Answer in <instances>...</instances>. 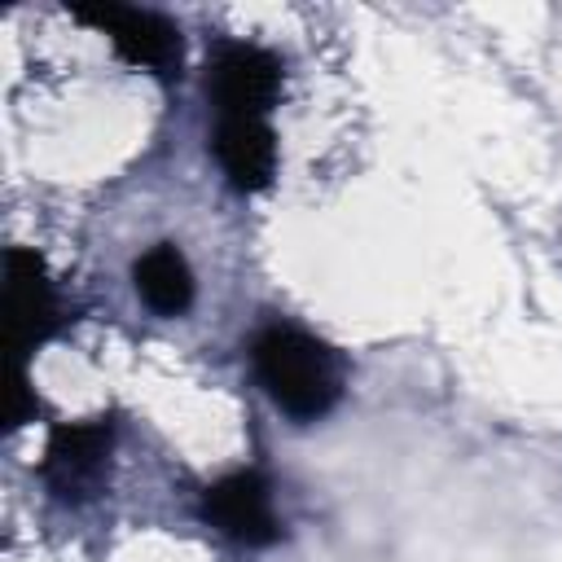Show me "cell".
<instances>
[{
	"mask_svg": "<svg viewBox=\"0 0 562 562\" xmlns=\"http://www.w3.org/2000/svg\"><path fill=\"white\" fill-rule=\"evenodd\" d=\"M198 514L220 536H228L233 544H246V549H268L281 536V522H277V509H272V492H268L259 470H233V474L215 479L202 492Z\"/></svg>",
	"mask_w": 562,
	"mask_h": 562,
	"instance_id": "obj_6",
	"label": "cell"
},
{
	"mask_svg": "<svg viewBox=\"0 0 562 562\" xmlns=\"http://www.w3.org/2000/svg\"><path fill=\"white\" fill-rule=\"evenodd\" d=\"M79 22H92L97 31L110 35L114 53L140 70L171 75L180 66V26L154 9L136 4H75Z\"/></svg>",
	"mask_w": 562,
	"mask_h": 562,
	"instance_id": "obj_4",
	"label": "cell"
},
{
	"mask_svg": "<svg viewBox=\"0 0 562 562\" xmlns=\"http://www.w3.org/2000/svg\"><path fill=\"white\" fill-rule=\"evenodd\" d=\"M281 92V57L250 40H228L206 66V97L215 119H268Z\"/></svg>",
	"mask_w": 562,
	"mask_h": 562,
	"instance_id": "obj_2",
	"label": "cell"
},
{
	"mask_svg": "<svg viewBox=\"0 0 562 562\" xmlns=\"http://www.w3.org/2000/svg\"><path fill=\"white\" fill-rule=\"evenodd\" d=\"M61 299L57 285L48 281V268L35 250L26 246H9L4 250V329H9V351L22 360L48 342L61 329Z\"/></svg>",
	"mask_w": 562,
	"mask_h": 562,
	"instance_id": "obj_3",
	"label": "cell"
},
{
	"mask_svg": "<svg viewBox=\"0 0 562 562\" xmlns=\"http://www.w3.org/2000/svg\"><path fill=\"white\" fill-rule=\"evenodd\" d=\"M110 443H114V422L110 417H88L57 426L44 452V483L57 501H83L101 487L110 470Z\"/></svg>",
	"mask_w": 562,
	"mask_h": 562,
	"instance_id": "obj_5",
	"label": "cell"
},
{
	"mask_svg": "<svg viewBox=\"0 0 562 562\" xmlns=\"http://www.w3.org/2000/svg\"><path fill=\"white\" fill-rule=\"evenodd\" d=\"M215 158L237 193H255L277 171V136L268 119H215Z\"/></svg>",
	"mask_w": 562,
	"mask_h": 562,
	"instance_id": "obj_7",
	"label": "cell"
},
{
	"mask_svg": "<svg viewBox=\"0 0 562 562\" xmlns=\"http://www.w3.org/2000/svg\"><path fill=\"white\" fill-rule=\"evenodd\" d=\"M250 360H255V373H259L268 400L299 422L325 417L342 395L338 356L321 338H312L294 325L259 329L250 342Z\"/></svg>",
	"mask_w": 562,
	"mask_h": 562,
	"instance_id": "obj_1",
	"label": "cell"
},
{
	"mask_svg": "<svg viewBox=\"0 0 562 562\" xmlns=\"http://www.w3.org/2000/svg\"><path fill=\"white\" fill-rule=\"evenodd\" d=\"M132 277H136V294H140L158 316H180V312H189V303H193V272H189V259L180 255V246H171V241L149 246V250L136 259Z\"/></svg>",
	"mask_w": 562,
	"mask_h": 562,
	"instance_id": "obj_8",
	"label": "cell"
},
{
	"mask_svg": "<svg viewBox=\"0 0 562 562\" xmlns=\"http://www.w3.org/2000/svg\"><path fill=\"white\" fill-rule=\"evenodd\" d=\"M35 417V395L26 386V369H13V386H9V408H4V422L9 426H22Z\"/></svg>",
	"mask_w": 562,
	"mask_h": 562,
	"instance_id": "obj_9",
	"label": "cell"
}]
</instances>
